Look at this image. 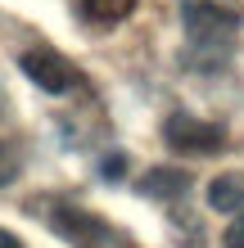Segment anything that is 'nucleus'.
I'll list each match as a JSON object with an SVG mask.
<instances>
[{"instance_id":"nucleus-3","label":"nucleus","mask_w":244,"mask_h":248,"mask_svg":"<svg viewBox=\"0 0 244 248\" xmlns=\"http://www.w3.org/2000/svg\"><path fill=\"white\" fill-rule=\"evenodd\" d=\"M18 68H23V77H32V86H41L46 95H68V91L77 86V77H81V72L68 63L59 50H50V46L23 50Z\"/></svg>"},{"instance_id":"nucleus-6","label":"nucleus","mask_w":244,"mask_h":248,"mask_svg":"<svg viewBox=\"0 0 244 248\" xmlns=\"http://www.w3.org/2000/svg\"><path fill=\"white\" fill-rule=\"evenodd\" d=\"M185 185H190V176H185L181 167H149L145 181H140V194H149V199H177V194H185Z\"/></svg>"},{"instance_id":"nucleus-5","label":"nucleus","mask_w":244,"mask_h":248,"mask_svg":"<svg viewBox=\"0 0 244 248\" xmlns=\"http://www.w3.org/2000/svg\"><path fill=\"white\" fill-rule=\"evenodd\" d=\"M208 208L222 212V217H244V181L240 176L208 181Z\"/></svg>"},{"instance_id":"nucleus-4","label":"nucleus","mask_w":244,"mask_h":248,"mask_svg":"<svg viewBox=\"0 0 244 248\" xmlns=\"http://www.w3.org/2000/svg\"><path fill=\"white\" fill-rule=\"evenodd\" d=\"M50 230L59 239H68L73 248H109V226L95 212L68 208V203H54L50 208Z\"/></svg>"},{"instance_id":"nucleus-8","label":"nucleus","mask_w":244,"mask_h":248,"mask_svg":"<svg viewBox=\"0 0 244 248\" xmlns=\"http://www.w3.org/2000/svg\"><path fill=\"white\" fill-rule=\"evenodd\" d=\"M18 171H23V158H18V149L0 140V189H5L14 176H18Z\"/></svg>"},{"instance_id":"nucleus-7","label":"nucleus","mask_w":244,"mask_h":248,"mask_svg":"<svg viewBox=\"0 0 244 248\" xmlns=\"http://www.w3.org/2000/svg\"><path fill=\"white\" fill-rule=\"evenodd\" d=\"M81 5H86V14H91L95 23H113V18H122L136 0H81Z\"/></svg>"},{"instance_id":"nucleus-11","label":"nucleus","mask_w":244,"mask_h":248,"mask_svg":"<svg viewBox=\"0 0 244 248\" xmlns=\"http://www.w3.org/2000/svg\"><path fill=\"white\" fill-rule=\"evenodd\" d=\"M0 248H23V239L9 235V230H0Z\"/></svg>"},{"instance_id":"nucleus-9","label":"nucleus","mask_w":244,"mask_h":248,"mask_svg":"<svg viewBox=\"0 0 244 248\" xmlns=\"http://www.w3.org/2000/svg\"><path fill=\"white\" fill-rule=\"evenodd\" d=\"M222 248H244V217H235V221L226 226V235H222Z\"/></svg>"},{"instance_id":"nucleus-2","label":"nucleus","mask_w":244,"mask_h":248,"mask_svg":"<svg viewBox=\"0 0 244 248\" xmlns=\"http://www.w3.org/2000/svg\"><path fill=\"white\" fill-rule=\"evenodd\" d=\"M163 140L172 144L177 154H190V158H208V154H222L226 144V131L217 122H204L195 113H172L163 122Z\"/></svg>"},{"instance_id":"nucleus-10","label":"nucleus","mask_w":244,"mask_h":248,"mask_svg":"<svg viewBox=\"0 0 244 248\" xmlns=\"http://www.w3.org/2000/svg\"><path fill=\"white\" fill-rule=\"evenodd\" d=\"M99 171H104V176H122V171H127V158L122 154H109L104 163H99Z\"/></svg>"},{"instance_id":"nucleus-1","label":"nucleus","mask_w":244,"mask_h":248,"mask_svg":"<svg viewBox=\"0 0 244 248\" xmlns=\"http://www.w3.org/2000/svg\"><path fill=\"white\" fill-rule=\"evenodd\" d=\"M181 23H185V36L204 50H222L226 41L240 32V14L212 5V0H185L181 5Z\"/></svg>"}]
</instances>
